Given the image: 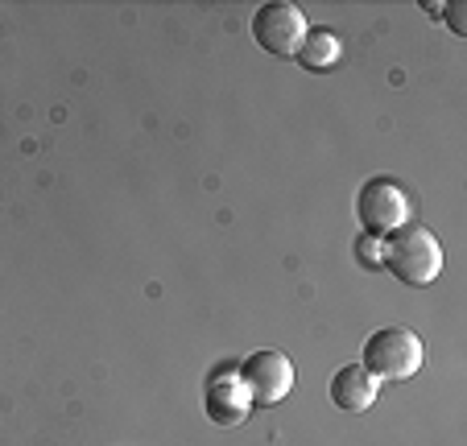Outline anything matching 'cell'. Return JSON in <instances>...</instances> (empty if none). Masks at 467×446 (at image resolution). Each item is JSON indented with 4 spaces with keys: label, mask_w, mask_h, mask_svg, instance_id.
Wrapping results in <instances>:
<instances>
[{
    "label": "cell",
    "mask_w": 467,
    "mask_h": 446,
    "mask_svg": "<svg viewBox=\"0 0 467 446\" xmlns=\"http://www.w3.org/2000/svg\"><path fill=\"white\" fill-rule=\"evenodd\" d=\"M203 410H207V418H212L215 426H240V421L248 418V410H253V401H248V389L240 385V377L220 372V377L207 380Z\"/></svg>",
    "instance_id": "cell-6"
},
{
    "label": "cell",
    "mask_w": 467,
    "mask_h": 446,
    "mask_svg": "<svg viewBox=\"0 0 467 446\" xmlns=\"http://www.w3.org/2000/svg\"><path fill=\"white\" fill-rule=\"evenodd\" d=\"M302 37H306V13L290 0H269L253 17V42L277 58H298Z\"/></svg>",
    "instance_id": "cell-3"
},
{
    "label": "cell",
    "mask_w": 467,
    "mask_h": 446,
    "mask_svg": "<svg viewBox=\"0 0 467 446\" xmlns=\"http://www.w3.org/2000/svg\"><path fill=\"white\" fill-rule=\"evenodd\" d=\"M377 393H380V380L372 377L364 364H348L331 377V401H336L344 413H364L372 401H377Z\"/></svg>",
    "instance_id": "cell-7"
},
{
    "label": "cell",
    "mask_w": 467,
    "mask_h": 446,
    "mask_svg": "<svg viewBox=\"0 0 467 446\" xmlns=\"http://www.w3.org/2000/svg\"><path fill=\"white\" fill-rule=\"evenodd\" d=\"M298 58H302V67H310V70H327L344 58V42H339L331 29H306Z\"/></svg>",
    "instance_id": "cell-8"
},
{
    "label": "cell",
    "mask_w": 467,
    "mask_h": 446,
    "mask_svg": "<svg viewBox=\"0 0 467 446\" xmlns=\"http://www.w3.org/2000/svg\"><path fill=\"white\" fill-rule=\"evenodd\" d=\"M442 13H447V26L455 29L459 37L467 34V21H463V5H442Z\"/></svg>",
    "instance_id": "cell-10"
},
{
    "label": "cell",
    "mask_w": 467,
    "mask_h": 446,
    "mask_svg": "<svg viewBox=\"0 0 467 446\" xmlns=\"http://www.w3.org/2000/svg\"><path fill=\"white\" fill-rule=\"evenodd\" d=\"M380 264L406 285H434L442 273V244L422 223H401L380 240Z\"/></svg>",
    "instance_id": "cell-1"
},
{
    "label": "cell",
    "mask_w": 467,
    "mask_h": 446,
    "mask_svg": "<svg viewBox=\"0 0 467 446\" xmlns=\"http://www.w3.org/2000/svg\"><path fill=\"white\" fill-rule=\"evenodd\" d=\"M422 339L410 327H380L364 343V368L377 380H410L422 372Z\"/></svg>",
    "instance_id": "cell-2"
},
{
    "label": "cell",
    "mask_w": 467,
    "mask_h": 446,
    "mask_svg": "<svg viewBox=\"0 0 467 446\" xmlns=\"http://www.w3.org/2000/svg\"><path fill=\"white\" fill-rule=\"evenodd\" d=\"M356 215H360L368 236H385V232L410 223V199L397 182L372 178V182H364L360 194H356Z\"/></svg>",
    "instance_id": "cell-5"
},
{
    "label": "cell",
    "mask_w": 467,
    "mask_h": 446,
    "mask_svg": "<svg viewBox=\"0 0 467 446\" xmlns=\"http://www.w3.org/2000/svg\"><path fill=\"white\" fill-rule=\"evenodd\" d=\"M236 377H240V385L248 389V401L253 405H277L294 389V364L285 351L261 347L240 364Z\"/></svg>",
    "instance_id": "cell-4"
},
{
    "label": "cell",
    "mask_w": 467,
    "mask_h": 446,
    "mask_svg": "<svg viewBox=\"0 0 467 446\" xmlns=\"http://www.w3.org/2000/svg\"><path fill=\"white\" fill-rule=\"evenodd\" d=\"M356 248H360V261H368V264H377V261H380V240H377V236H368V232L360 236V244H356Z\"/></svg>",
    "instance_id": "cell-9"
}]
</instances>
